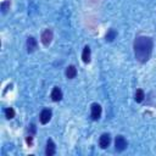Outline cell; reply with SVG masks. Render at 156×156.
Here are the masks:
<instances>
[{
  "label": "cell",
  "mask_w": 156,
  "mask_h": 156,
  "mask_svg": "<svg viewBox=\"0 0 156 156\" xmlns=\"http://www.w3.org/2000/svg\"><path fill=\"white\" fill-rule=\"evenodd\" d=\"M152 39L149 37H138L134 41V55L135 58L144 63L146 62L152 52Z\"/></svg>",
  "instance_id": "cell-1"
},
{
  "label": "cell",
  "mask_w": 156,
  "mask_h": 156,
  "mask_svg": "<svg viewBox=\"0 0 156 156\" xmlns=\"http://www.w3.org/2000/svg\"><path fill=\"white\" fill-rule=\"evenodd\" d=\"M127 145H128V143H127V140L124 139V136H122V135H117V136H116V140H115V149H116L117 151H123V150L127 147Z\"/></svg>",
  "instance_id": "cell-2"
},
{
  "label": "cell",
  "mask_w": 156,
  "mask_h": 156,
  "mask_svg": "<svg viewBox=\"0 0 156 156\" xmlns=\"http://www.w3.org/2000/svg\"><path fill=\"white\" fill-rule=\"evenodd\" d=\"M90 110H91V112H90V115H91V118L94 119V121H96V119H99L100 118V116H101V106L99 105V104H93L91 105V107H90Z\"/></svg>",
  "instance_id": "cell-3"
},
{
  "label": "cell",
  "mask_w": 156,
  "mask_h": 156,
  "mask_svg": "<svg viewBox=\"0 0 156 156\" xmlns=\"http://www.w3.org/2000/svg\"><path fill=\"white\" fill-rule=\"evenodd\" d=\"M52 40V30L51 29H45L43 33H41V43L48 46Z\"/></svg>",
  "instance_id": "cell-4"
},
{
  "label": "cell",
  "mask_w": 156,
  "mask_h": 156,
  "mask_svg": "<svg viewBox=\"0 0 156 156\" xmlns=\"http://www.w3.org/2000/svg\"><path fill=\"white\" fill-rule=\"evenodd\" d=\"M51 110H49V108H44L41 112H40V116H39V118H40V122L43 123V124H46L50 119H51Z\"/></svg>",
  "instance_id": "cell-5"
},
{
  "label": "cell",
  "mask_w": 156,
  "mask_h": 156,
  "mask_svg": "<svg viewBox=\"0 0 156 156\" xmlns=\"http://www.w3.org/2000/svg\"><path fill=\"white\" fill-rule=\"evenodd\" d=\"M110 143H111V136H110V134H107V133L102 134V135L100 136V139H99V145H100L101 149H106V147L110 145Z\"/></svg>",
  "instance_id": "cell-6"
},
{
  "label": "cell",
  "mask_w": 156,
  "mask_h": 156,
  "mask_svg": "<svg viewBox=\"0 0 156 156\" xmlns=\"http://www.w3.org/2000/svg\"><path fill=\"white\" fill-rule=\"evenodd\" d=\"M38 48V43H37V39L33 38V37H28L27 39V51L28 52H33L35 51Z\"/></svg>",
  "instance_id": "cell-7"
},
{
  "label": "cell",
  "mask_w": 156,
  "mask_h": 156,
  "mask_svg": "<svg viewBox=\"0 0 156 156\" xmlns=\"http://www.w3.org/2000/svg\"><path fill=\"white\" fill-rule=\"evenodd\" d=\"M55 151H56L55 143H54L51 139H49L48 143H46V149H45V154H46V156H52V155H55Z\"/></svg>",
  "instance_id": "cell-8"
},
{
  "label": "cell",
  "mask_w": 156,
  "mask_h": 156,
  "mask_svg": "<svg viewBox=\"0 0 156 156\" xmlns=\"http://www.w3.org/2000/svg\"><path fill=\"white\" fill-rule=\"evenodd\" d=\"M51 99L54 101H60L62 99V90L58 87H55L51 91Z\"/></svg>",
  "instance_id": "cell-9"
},
{
  "label": "cell",
  "mask_w": 156,
  "mask_h": 156,
  "mask_svg": "<svg viewBox=\"0 0 156 156\" xmlns=\"http://www.w3.org/2000/svg\"><path fill=\"white\" fill-rule=\"evenodd\" d=\"M77 76V69H76V67L74 66H68L67 68H66V77L68 78V79H72V78H74Z\"/></svg>",
  "instance_id": "cell-10"
},
{
  "label": "cell",
  "mask_w": 156,
  "mask_h": 156,
  "mask_svg": "<svg viewBox=\"0 0 156 156\" xmlns=\"http://www.w3.org/2000/svg\"><path fill=\"white\" fill-rule=\"evenodd\" d=\"M82 60H83V62H85V63H88V62L90 61V48H89V46H85V48L83 49Z\"/></svg>",
  "instance_id": "cell-11"
},
{
  "label": "cell",
  "mask_w": 156,
  "mask_h": 156,
  "mask_svg": "<svg viewBox=\"0 0 156 156\" xmlns=\"http://www.w3.org/2000/svg\"><path fill=\"white\" fill-rule=\"evenodd\" d=\"M145 98V94H144V90L143 89H136L135 91V101L136 102H141Z\"/></svg>",
  "instance_id": "cell-12"
},
{
  "label": "cell",
  "mask_w": 156,
  "mask_h": 156,
  "mask_svg": "<svg viewBox=\"0 0 156 156\" xmlns=\"http://www.w3.org/2000/svg\"><path fill=\"white\" fill-rule=\"evenodd\" d=\"M116 35H117V33H116V30L115 29H110L108 32H107V34H106V40L107 41H112L115 38H116Z\"/></svg>",
  "instance_id": "cell-13"
},
{
  "label": "cell",
  "mask_w": 156,
  "mask_h": 156,
  "mask_svg": "<svg viewBox=\"0 0 156 156\" xmlns=\"http://www.w3.org/2000/svg\"><path fill=\"white\" fill-rule=\"evenodd\" d=\"M5 116H6V118H9V119L13 118V117H15V110H13L12 107L6 108V110H5Z\"/></svg>",
  "instance_id": "cell-14"
},
{
  "label": "cell",
  "mask_w": 156,
  "mask_h": 156,
  "mask_svg": "<svg viewBox=\"0 0 156 156\" xmlns=\"http://www.w3.org/2000/svg\"><path fill=\"white\" fill-rule=\"evenodd\" d=\"M9 7H10V1H4V2L1 4V10H2L4 13L9 10Z\"/></svg>",
  "instance_id": "cell-15"
},
{
  "label": "cell",
  "mask_w": 156,
  "mask_h": 156,
  "mask_svg": "<svg viewBox=\"0 0 156 156\" xmlns=\"http://www.w3.org/2000/svg\"><path fill=\"white\" fill-rule=\"evenodd\" d=\"M32 140H33V136H32V135L29 134V135L27 136V139H26V141H27L28 144H32Z\"/></svg>",
  "instance_id": "cell-16"
}]
</instances>
